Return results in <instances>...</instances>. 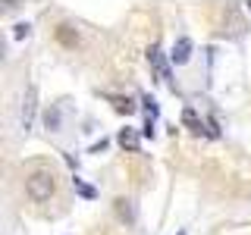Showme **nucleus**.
I'll return each mask as SVG.
<instances>
[{"label":"nucleus","instance_id":"1","mask_svg":"<svg viewBox=\"0 0 251 235\" xmlns=\"http://www.w3.org/2000/svg\"><path fill=\"white\" fill-rule=\"evenodd\" d=\"M25 194L35 204H44V201H50V194H53V176L50 172H31V176L25 179Z\"/></svg>","mask_w":251,"mask_h":235},{"label":"nucleus","instance_id":"2","mask_svg":"<svg viewBox=\"0 0 251 235\" xmlns=\"http://www.w3.org/2000/svg\"><path fill=\"white\" fill-rule=\"evenodd\" d=\"M35 110H38V91H35V85H28L25 94H22V110H19V125H22V132L31 129V122H35Z\"/></svg>","mask_w":251,"mask_h":235},{"label":"nucleus","instance_id":"3","mask_svg":"<svg viewBox=\"0 0 251 235\" xmlns=\"http://www.w3.org/2000/svg\"><path fill=\"white\" fill-rule=\"evenodd\" d=\"M148 63H151V69L157 72V78L160 82H170V66H167V60H163V50L157 44L148 47Z\"/></svg>","mask_w":251,"mask_h":235},{"label":"nucleus","instance_id":"4","mask_svg":"<svg viewBox=\"0 0 251 235\" xmlns=\"http://www.w3.org/2000/svg\"><path fill=\"white\" fill-rule=\"evenodd\" d=\"M188 57H192V41H188V38H179V41L173 44L170 60L176 63V66H182V63H188Z\"/></svg>","mask_w":251,"mask_h":235},{"label":"nucleus","instance_id":"5","mask_svg":"<svg viewBox=\"0 0 251 235\" xmlns=\"http://www.w3.org/2000/svg\"><path fill=\"white\" fill-rule=\"evenodd\" d=\"M116 141H120V147H123V151H129V154H135V151H138V144H141V138H138V132H135V129H123Z\"/></svg>","mask_w":251,"mask_h":235},{"label":"nucleus","instance_id":"6","mask_svg":"<svg viewBox=\"0 0 251 235\" xmlns=\"http://www.w3.org/2000/svg\"><path fill=\"white\" fill-rule=\"evenodd\" d=\"M182 122L188 125V129H192V132H201V119H198V113H195V110H182Z\"/></svg>","mask_w":251,"mask_h":235},{"label":"nucleus","instance_id":"7","mask_svg":"<svg viewBox=\"0 0 251 235\" xmlns=\"http://www.w3.org/2000/svg\"><path fill=\"white\" fill-rule=\"evenodd\" d=\"M141 104H145V113H148V119H154L157 116V100L148 94V97H141Z\"/></svg>","mask_w":251,"mask_h":235},{"label":"nucleus","instance_id":"8","mask_svg":"<svg viewBox=\"0 0 251 235\" xmlns=\"http://www.w3.org/2000/svg\"><path fill=\"white\" fill-rule=\"evenodd\" d=\"M28 35H31V25H28V22H19V25L13 28V38H16V41H19V38H28Z\"/></svg>","mask_w":251,"mask_h":235},{"label":"nucleus","instance_id":"9","mask_svg":"<svg viewBox=\"0 0 251 235\" xmlns=\"http://www.w3.org/2000/svg\"><path fill=\"white\" fill-rule=\"evenodd\" d=\"M73 182H75V188H78V194H82V198H94V188H91V185L78 182V179H73Z\"/></svg>","mask_w":251,"mask_h":235},{"label":"nucleus","instance_id":"10","mask_svg":"<svg viewBox=\"0 0 251 235\" xmlns=\"http://www.w3.org/2000/svg\"><path fill=\"white\" fill-rule=\"evenodd\" d=\"M116 210H120V216H123V219H132V207H129V201H116Z\"/></svg>","mask_w":251,"mask_h":235},{"label":"nucleus","instance_id":"11","mask_svg":"<svg viewBox=\"0 0 251 235\" xmlns=\"http://www.w3.org/2000/svg\"><path fill=\"white\" fill-rule=\"evenodd\" d=\"M116 110H120V113H132V110H135V104H132V100L116 97Z\"/></svg>","mask_w":251,"mask_h":235},{"label":"nucleus","instance_id":"12","mask_svg":"<svg viewBox=\"0 0 251 235\" xmlns=\"http://www.w3.org/2000/svg\"><path fill=\"white\" fill-rule=\"evenodd\" d=\"M57 122H60L57 113H47V129H57Z\"/></svg>","mask_w":251,"mask_h":235},{"label":"nucleus","instance_id":"13","mask_svg":"<svg viewBox=\"0 0 251 235\" xmlns=\"http://www.w3.org/2000/svg\"><path fill=\"white\" fill-rule=\"evenodd\" d=\"M245 10H248V13H251V0H248V3H245Z\"/></svg>","mask_w":251,"mask_h":235},{"label":"nucleus","instance_id":"14","mask_svg":"<svg viewBox=\"0 0 251 235\" xmlns=\"http://www.w3.org/2000/svg\"><path fill=\"white\" fill-rule=\"evenodd\" d=\"M179 235H185V232H179Z\"/></svg>","mask_w":251,"mask_h":235}]
</instances>
